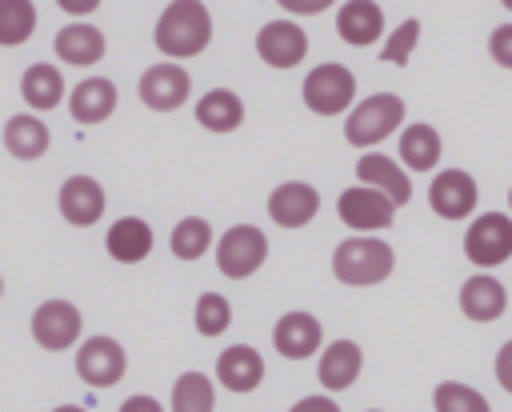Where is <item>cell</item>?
Masks as SVG:
<instances>
[{"label":"cell","mask_w":512,"mask_h":412,"mask_svg":"<svg viewBox=\"0 0 512 412\" xmlns=\"http://www.w3.org/2000/svg\"><path fill=\"white\" fill-rule=\"evenodd\" d=\"M288 412H340V404H336L332 396H320V392H316V396H304V400H296Z\"/></svg>","instance_id":"cell-35"},{"label":"cell","mask_w":512,"mask_h":412,"mask_svg":"<svg viewBox=\"0 0 512 412\" xmlns=\"http://www.w3.org/2000/svg\"><path fill=\"white\" fill-rule=\"evenodd\" d=\"M300 96H304V108L316 112V116H340V112H352V100H356V76L352 68L328 60V64H316L308 68L304 84H300Z\"/></svg>","instance_id":"cell-4"},{"label":"cell","mask_w":512,"mask_h":412,"mask_svg":"<svg viewBox=\"0 0 512 412\" xmlns=\"http://www.w3.org/2000/svg\"><path fill=\"white\" fill-rule=\"evenodd\" d=\"M432 404H436V412H492L484 392H476L460 380H440L432 392Z\"/></svg>","instance_id":"cell-32"},{"label":"cell","mask_w":512,"mask_h":412,"mask_svg":"<svg viewBox=\"0 0 512 412\" xmlns=\"http://www.w3.org/2000/svg\"><path fill=\"white\" fill-rule=\"evenodd\" d=\"M320 344H324V328L312 312H284L272 324V348L284 360H308Z\"/></svg>","instance_id":"cell-16"},{"label":"cell","mask_w":512,"mask_h":412,"mask_svg":"<svg viewBox=\"0 0 512 412\" xmlns=\"http://www.w3.org/2000/svg\"><path fill=\"white\" fill-rule=\"evenodd\" d=\"M0 296H4V276H0Z\"/></svg>","instance_id":"cell-41"},{"label":"cell","mask_w":512,"mask_h":412,"mask_svg":"<svg viewBox=\"0 0 512 412\" xmlns=\"http://www.w3.org/2000/svg\"><path fill=\"white\" fill-rule=\"evenodd\" d=\"M216 384L224 392H256L264 384V356L252 344H232L216 356Z\"/></svg>","instance_id":"cell-17"},{"label":"cell","mask_w":512,"mask_h":412,"mask_svg":"<svg viewBox=\"0 0 512 412\" xmlns=\"http://www.w3.org/2000/svg\"><path fill=\"white\" fill-rule=\"evenodd\" d=\"M128 372V352L120 348L116 336H88L76 348V376L88 388H112Z\"/></svg>","instance_id":"cell-7"},{"label":"cell","mask_w":512,"mask_h":412,"mask_svg":"<svg viewBox=\"0 0 512 412\" xmlns=\"http://www.w3.org/2000/svg\"><path fill=\"white\" fill-rule=\"evenodd\" d=\"M508 204H512V192H508Z\"/></svg>","instance_id":"cell-43"},{"label":"cell","mask_w":512,"mask_h":412,"mask_svg":"<svg viewBox=\"0 0 512 412\" xmlns=\"http://www.w3.org/2000/svg\"><path fill=\"white\" fill-rule=\"evenodd\" d=\"M196 124L216 136H228L244 124V100L232 88H212L196 100Z\"/></svg>","instance_id":"cell-25"},{"label":"cell","mask_w":512,"mask_h":412,"mask_svg":"<svg viewBox=\"0 0 512 412\" xmlns=\"http://www.w3.org/2000/svg\"><path fill=\"white\" fill-rule=\"evenodd\" d=\"M488 52H492V60H496L500 68H512V24L492 28V36H488Z\"/></svg>","instance_id":"cell-34"},{"label":"cell","mask_w":512,"mask_h":412,"mask_svg":"<svg viewBox=\"0 0 512 412\" xmlns=\"http://www.w3.org/2000/svg\"><path fill=\"white\" fill-rule=\"evenodd\" d=\"M336 36L352 48H368L384 36V8L376 0H344L336 8Z\"/></svg>","instance_id":"cell-18"},{"label":"cell","mask_w":512,"mask_h":412,"mask_svg":"<svg viewBox=\"0 0 512 412\" xmlns=\"http://www.w3.org/2000/svg\"><path fill=\"white\" fill-rule=\"evenodd\" d=\"M96 8H100V0H60V12H68V16H88Z\"/></svg>","instance_id":"cell-39"},{"label":"cell","mask_w":512,"mask_h":412,"mask_svg":"<svg viewBox=\"0 0 512 412\" xmlns=\"http://www.w3.org/2000/svg\"><path fill=\"white\" fill-rule=\"evenodd\" d=\"M256 56L268 64V68H296L304 56H308V32L296 24V20H288V16H280V20H268V24H260V32H256Z\"/></svg>","instance_id":"cell-11"},{"label":"cell","mask_w":512,"mask_h":412,"mask_svg":"<svg viewBox=\"0 0 512 412\" xmlns=\"http://www.w3.org/2000/svg\"><path fill=\"white\" fill-rule=\"evenodd\" d=\"M36 4L32 0H0V48H20L36 32Z\"/></svg>","instance_id":"cell-30"},{"label":"cell","mask_w":512,"mask_h":412,"mask_svg":"<svg viewBox=\"0 0 512 412\" xmlns=\"http://www.w3.org/2000/svg\"><path fill=\"white\" fill-rule=\"evenodd\" d=\"M360 368H364V352L356 340H332L324 352H320V368H316V380L324 392H344L360 380Z\"/></svg>","instance_id":"cell-21"},{"label":"cell","mask_w":512,"mask_h":412,"mask_svg":"<svg viewBox=\"0 0 512 412\" xmlns=\"http://www.w3.org/2000/svg\"><path fill=\"white\" fill-rule=\"evenodd\" d=\"M20 96L28 104V112H48L64 100V76L56 64H28L20 76Z\"/></svg>","instance_id":"cell-26"},{"label":"cell","mask_w":512,"mask_h":412,"mask_svg":"<svg viewBox=\"0 0 512 412\" xmlns=\"http://www.w3.org/2000/svg\"><path fill=\"white\" fill-rule=\"evenodd\" d=\"M368 412H380V408H368Z\"/></svg>","instance_id":"cell-42"},{"label":"cell","mask_w":512,"mask_h":412,"mask_svg":"<svg viewBox=\"0 0 512 412\" xmlns=\"http://www.w3.org/2000/svg\"><path fill=\"white\" fill-rule=\"evenodd\" d=\"M152 40L160 48V56H168L172 64L200 56L212 44V12L204 0H172L164 4Z\"/></svg>","instance_id":"cell-1"},{"label":"cell","mask_w":512,"mask_h":412,"mask_svg":"<svg viewBox=\"0 0 512 412\" xmlns=\"http://www.w3.org/2000/svg\"><path fill=\"white\" fill-rule=\"evenodd\" d=\"M416 44H420V20H404V24L392 28V36L384 40L380 60H388V64H408L412 52H416Z\"/></svg>","instance_id":"cell-33"},{"label":"cell","mask_w":512,"mask_h":412,"mask_svg":"<svg viewBox=\"0 0 512 412\" xmlns=\"http://www.w3.org/2000/svg\"><path fill=\"white\" fill-rule=\"evenodd\" d=\"M476 196H480V188H476V180L464 168L436 172L432 176V188H428V204H432V212L440 220H464V216H472Z\"/></svg>","instance_id":"cell-13"},{"label":"cell","mask_w":512,"mask_h":412,"mask_svg":"<svg viewBox=\"0 0 512 412\" xmlns=\"http://www.w3.org/2000/svg\"><path fill=\"white\" fill-rule=\"evenodd\" d=\"M192 324H196V332L200 336H224L228 328H232V304H228V296H220V292H200L196 296V308H192Z\"/></svg>","instance_id":"cell-31"},{"label":"cell","mask_w":512,"mask_h":412,"mask_svg":"<svg viewBox=\"0 0 512 412\" xmlns=\"http://www.w3.org/2000/svg\"><path fill=\"white\" fill-rule=\"evenodd\" d=\"M280 8H284L288 20H292V16H316V12H324L328 0H280Z\"/></svg>","instance_id":"cell-36"},{"label":"cell","mask_w":512,"mask_h":412,"mask_svg":"<svg viewBox=\"0 0 512 412\" xmlns=\"http://www.w3.org/2000/svg\"><path fill=\"white\" fill-rule=\"evenodd\" d=\"M464 256L476 268H496L512 256V216L504 212H484L468 224L464 232Z\"/></svg>","instance_id":"cell-9"},{"label":"cell","mask_w":512,"mask_h":412,"mask_svg":"<svg viewBox=\"0 0 512 412\" xmlns=\"http://www.w3.org/2000/svg\"><path fill=\"white\" fill-rule=\"evenodd\" d=\"M496 380H500L504 392H512V340L496 352Z\"/></svg>","instance_id":"cell-37"},{"label":"cell","mask_w":512,"mask_h":412,"mask_svg":"<svg viewBox=\"0 0 512 412\" xmlns=\"http://www.w3.org/2000/svg\"><path fill=\"white\" fill-rule=\"evenodd\" d=\"M56 208H60V216L72 224V228H88V224H96L100 216H104V208H108V196H104V184L96 180V176H68L64 184H60V192H56Z\"/></svg>","instance_id":"cell-12"},{"label":"cell","mask_w":512,"mask_h":412,"mask_svg":"<svg viewBox=\"0 0 512 412\" xmlns=\"http://www.w3.org/2000/svg\"><path fill=\"white\" fill-rule=\"evenodd\" d=\"M336 216H340L356 236H372V232L392 228L396 204H392L388 196H380L376 188L356 184V188H344V192L336 196Z\"/></svg>","instance_id":"cell-8"},{"label":"cell","mask_w":512,"mask_h":412,"mask_svg":"<svg viewBox=\"0 0 512 412\" xmlns=\"http://www.w3.org/2000/svg\"><path fill=\"white\" fill-rule=\"evenodd\" d=\"M212 244H216V236H212V224H208L204 216H184V220H176V228H172V236H168L172 256H176V260H192V264H196Z\"/></svg>","instance_id":"cell-29"},{"label":"cell","mask_w":512,"mask_h":412,"mask_svg":"<svg viewBox=\"0 0 512 412\" xmlns=\"http://www.w3.org/2000/svg\"><path fill=\"white\" fill-rule=\"evenodd\" d=\"M440 160V132L432 124H408L400 132V164L408 172H432Z\"/></svg>","instance_id":"cell-27"},{"label":"cell","mask_w":512,"mask_h":412,"mask_svg":"<svg viewBox=\"0 0 512 412\" xmlns=\"http://www.w3.org/2000/svg\"><path fill=\"white\" fill-rule=\"evenodd\" d=\"M356 180H360L364 188H376L380 196H388L396 208H404V204L412 200V180H408V172L400 168V160H392V156H384V152H364V156L356 160Z\"/></svg>","instance_id":"cell-15"},{"label":"cell","mask_w":512,"mask_h":412,"mask_svg":"<svg viewBox=\"0 0 512 412\" xmlns=\"http://www.w3.org/2000/svg\"><path fill=\"white\" fill-rule=\"evenodd\" d=\"M48 144H52V132H48V124L36 112L8 116V124H4V148H8V156H16V160H40L48 152Z\"/></svg>","instance_id":"cell-24"},{"label":"cell","mask_w":512,"mask_h":412,"mask_svg":"<svg viewBox=\"0 0 512 412\" xmlns=\"http://www.w3.org/2000/svg\"><path fill=\"white\" fill-rule=\"evenodd\" d=\"M392 268H396V252L380 236H348L332 252V276L348 288L384 284L392 276Z\"/></svg>","instance_id":"cell-2"},{"label":"cell","mask_w":512,"mask_h":412,"mask_svg":"<svg viewBox=\"0 0 512 412\" xmlns=\"http://www.w3.org/2000/svg\"><path fill=\"white\" fill-rule=\"evenodd\" d=\"M404 124V100L396 92H372L360 104H352L344 120V140L352 148H376Z\"/></svg>","instance_id":"cell-3"},{"label":"cell","mask_w":512,"mask_h":412,"mask_svg":"<svg viewBox=\"0 0 512 412\" xmlns=\"http://www.w3.org/2000/svg\"><path fill=\"white\" fill-rule=\"evenodd\" d=\"M52 52H56V60H64V64H72V68H92L96 60H104L108 40H104V32H100L96 24L76 20V24H64V28L56 32Z\"/></svg>","instance_id":"cell-19"},{"label":"cell","mask_w":512,"mask_h":412,"mask_svg":"<svg viewBox=\"0 0 512 412\" xmlns=\"http://www.w3.org/2000/svg\"><path fill=\"white\" fill-rule=\"evenodd\" d=\"M52 412H88L84 404H60V408H52Z\"/></svg>","instance_id":"cell-40"},{"label":"cell","mask_w":512,"mask_h":412,"mask_svg":"<svg viewBox=\"0 0 512 412\" xmlns=\"http://www.w3.org/2000/svg\"><path fill=\"white\" fill-rule=\"evenodd\" d=\"M168 412H216V380H208L204 372H180Z\"/></svg>","instance_id":"cell-28"},{"label":"cell","mask_w":512,"mask_h":412,"mask_svg":"<svg viewBox=\"0 0 512 412\" xmlns=\"http://www.w3.org/2000/svg\"><path fill=\"white\" fill-rule=\"evenodd\" d=\"M320 212V192L308 180H284L268 192V216L280 228H304Z\"/></svg>","instance_id":"cell-14"},{"label":"cell","mask_w":512,"mask_h":412,"mask_svg":"<svg viewBox=\"0 0 512 412\" xmlns=\"http://www.w3.org/2000/svg\"><path fill=\"white\" fill-rule=\"evenodd\" d=\"M80 332H84V316H80V308H76L72 300L52 296V300L36 304V312H32V340H36L44 352H64V348H72V344L80 340Z\"/></svg>","instance_id":"cell-6"},{"label":"cell","mask_w":512,"mask_h":412,"mask_svg":"<svg viewBox=\"0 0 512 412\" xmlns=\"http://www.w3.org/2000/svg\"><path fill=\"white\" fill-rule=\"evenodd\" d=\"M504 308H508V292H504V284L496 276L476 272V276L464 280V288H460V312L468 320L488 324V320H500Z\"/></svg>","instance_id":"cell-23"},{"label":"cell","mask_w":512,"mask_h":412,"mask_svg":"<svg viewBox=\"0 0 512 412\" xmlns=\"http://www.w3.org/2000/svg\"><path fill=\"white\" fill-rule=\"evenodd\" d=\"M152 244H156V232H152V224L140 220V216H120V220L108 228V236H104V252H108L116 264H140V260L152 252Z\"/></svg>","instance_id":"cell-22"},{"label":"cell","mask_w":512,"mask_h":412,"mask_svg":"<svg viewBox=\"0 0 512 412\" xmlns=\"http://www.w3.org/2000/svg\"><path fill=\"white\" fill-rule=\"evenodd\" d=\"M116 84L108 76H84L72 92H68V112L76 124H104L116 112Z\"/></svg>","instance_id":"cell-20"},{"label":"cell","mask_w":512,"mask_h":412,"mask_svg":"<svg viewBox=\"0 0 512 412\" xmlns=\"http://www.w3.org/2000/svg\"><path fill=\"white\" fill-rule=\"evenodd\" d=\"M136 92H140L144 108H152V112H176V108H184L188 96H192V76H188L184 64L160 60V64H152V68L140 72Z\"/></svg>","instance_id":"cell-10"},{"label":"cell","mask_w":512,"mask_h":412,"mask_svg":"<svg viewBox=\"0 0 512 412\" xmlns=\"http://www.w3.org/2000/svg\"><path fill=\"white\" fill-rule=\"evenodd\" d=\"M268 260V236L256 224H232L216 240V268L228 280H248Z\"/></svg>","instance_id":"cell-5"},{"label":"cell","mask_w":512,"mask_h":412,"mask_svg":"<svg viewBox=\"0 0 512 412\" xmlns=\"http://www.w3.org/2000/svg\"><path fill=\"white\" fill-rule=\"evenodd\" d=\"M120 412H164V408H160L156 396H144V392H140V396H128V400L120 404Z\"/></svg>","instance_id":"cell-38"}]
</instances>
